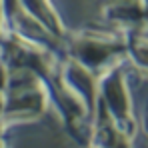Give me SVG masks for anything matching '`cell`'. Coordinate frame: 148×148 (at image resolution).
I'll return each instance as SVG.
<instances>
[{
	"mask_svg": "<svg viewBox=\"0 0 148 148\" xmlns=\"http://www.w3.org/2000/svg\"><path fill=\"white\" fill-rule=\"evenodd\" d=\"M60 80L66 86V90L72 92L86 106L88 114L94 116L96 102H98V76H94L90 70L74 62L72 58L64 56L60 62Z\"/></svg>",
	"mask_w": 148,
	"mask_h": 148,
	"instance_id": "obj_4",
	"label": "cell"
},
{
	"mask_svg": "<svg viewBox=\"0 0 148 148\" xmlns=\"http://www.w3.org/2000/svg\"><path fill=\"white\" fill-rule=\"evenodd\" d=\"M48 90L36 72L24 66H6V86L2 92L0 114L2 128L40 118L48 110Z\"/></svg>",
	"mask_w": 148,
	"mask_h": 148,
	"instance_id": "obj_1",
	"label": "cell"
},
{
	"mask_svg": "<svg viewBox=\"0 0 148 148\" xmlns=\"http://www.w3.org/2000/svg\"><path fill=\"white\" fill-rule=\"evenodd\" d=\"M124 44H126V58L132 62L134 68H146V26H136L122 30Z\"/></svg>",
	"mask_w": 148,
	"mask_h": 148,
	"instance_id": "obj_7",
	"label": "cell"
},
{
	"mask_svg": "<svg viewBox=\"0 0 148 148\" xmlns=\"http://www.w3.org/2000/svg\"><path fill=\"white\" fill-rule=\"evenodd\" d=\"M16 4H18L20 12H24L28 18H32L38 24H42L50 34H54L58 38L66 36L68 30L64 28L58 12L54 10L50 0H16Z\"/></svg>",
	"mask_w": 148,
	"mask_h": 148,
	"instance_id": "obj_6",
	"label": "cell"
},
{
	"mask_svg": "<svg viewBox=\"0 0 148 148\" xmlns=\"http://www.w3.org/2000/svg\"><path fill=\"white\" fill-rule=\"evenodd\" d=\"M4 8H6V18H8V24L20 14V8L16 4V0H4Z\"/></svg>",
	"mask_w": 148,
	"mask_h": 148,
	"instance_id": "obj_8",
	"label": "cell"
},
{
	"mask_svg": "<svg viewBox=\"0 0 148 148\" xmlns=\"http://www.w3.org/2000/svg\"><path fill=\"white\" fill-rule=\"evenodd\" d=\"M64 56L100 76L126 60L122 32H66Z\"/></svg>",
	"mask_w": 148,
	"mask_h": 148,
	"instance_id": "obj_2",
	"label": "cell"
},
{
	"mask_svg": "<svg viewBox=\"0 0 148 148\" xmlns=\"http://www.w3.org/2000/svg\"><path fill=\"white\" fill-rule=\"evenodd\" d=\"M98 102L104 106V110L114 120V124L120 128V132L132 142L138 126L132 110V98L126 82L124 62L112 66L110 70L98 76Z\"/></svg>",
	"mask_w": 148,
	"mask_h": 148,
	"instance_id": "obj_3",
	"label": "cell"
},
{
	"mask_svg": "<svg viewBox=\"0 0 148 148\" xmlns=\"http://www.w3.org/2000/svg\"><path fill=\"white\" fill-rule=\"evenodd\" d=\"M10 30V24H8V18H6V8H4V0H0V42L4 38V34Z\"/></svg>",
	"mask_w": 148,
	"mask_h": 148,
	"instance_id": "obj_9",
	"label": "cell"
},
{
	"mask_svg": "<svg viewBox=\"0 0 148 148\" xmlns=\"http://www.w3.org/2000/svg\"><path fill=\"white\" fill-rule=\"evenodd\" d=\"M102 16L120 30L146 26V4L144 0H104Z\"/></svg>",
	"mask_w": 148,
	"mask_h": 148,
	"instance_id": "obj_5",
	"label": "cell"
}]
</instances>
